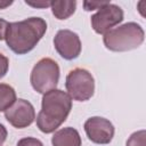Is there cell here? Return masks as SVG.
I'll return each mask as SVG.
<instances>
[{"mask_svg": "<svg viewBox=\"0 0 146 146\" xmlns=\"http://www.w3.org/2000/svg\"><path fill=\"white\" fill-rule=\"evenodd\" d=\"M47 31V23L41 17H30L19 22L8 23L5 41L17 55L33 50Z\"/></svg>", "mask_w": 146, "mask_h": 146, "instance_id": "6da1fadb", "label": "cell"}, {"mask_svg": "<svg viewBox=\"0 0 146 146\" xmlns=\"http://www.w3.org/2000/svg\"><path fill=\"white\" fill-rule=\"evenodd\" d=\"M72 110V98L66 91L52 89L42 96L41 111L35 121L36 127L43 133H51L64 123Z\"/></svg>", "mask_w": 146, "mask_h": 146, "instance_id": "7a4b0ae2", "label": "cell"}, {"mask_svg": "<svg viewBox=\"0 0 146 146\" xmlns=\"http://www.w3.org/2000/svg\"><path fill=\"white\" fill-rule=\"evenodd\" d=\"M145 39L143 27L136 22H128L117 27H113L103 36L106 49L122 52L138 48Z\"/></svg>", "mask_w": 146, "mask_h": 146, "instance_id": "3957f363", "label": "cell"}, {"mask_svg": "<svg viewBox=\"0 0 146 146\" xmlns=\"http://www.w3.org/2000/svg\"><path fill=\"white\" fill-rule=\"evenodd\" d=\"M59 66L56 60L49 57L41 58L33 66L30 82L32 88L39 94H46L52 89H56L59 81Z\"/></svg>", "mask_w": 146, "mask_h": 146, "instance_id": "277c9868", "label": "cell"}, {"mask_svg": "<svg viewBox=\"0 0 146 146\" xmlns=\"http://www.w3.org/2000/svg\"><path fill=\"white\" fill-rule=\"evenodd\" d=\"M65 88L72 99L86 102L94 96L95 79L88 70L76 67L71 70L66 75Z\"/></svg>", "mask_w": 146, "mask_h": 146, "instance_id": "5b68a950", "label": "cell"}, {"mask_svg": "<svg viewBox=\"0 0 146 146\" xmlns=\"http://www.w3.org/2000/svg\"><path fill=\"white\" fill-rule=\"evenodd\" d=\"M123 17L124 14L121 7L107 2L91 16V27L97 34H105L115 25H119L123 21Z\"/></svg>", "mask_w": 146, "mask_h": 146, "instance_id": "8992f818", "label": "cell"}, {"mask_svg": "<svg viewBox=\"0 0 146 146\" xmlns=\"http://www.w3.org/2000/svg\"><path fill=\"white\" fill-rule=\"evenodd\" d=\"M84 131L89 140L98 145L110 144L114 137L113 123L102 116H91L83 124Z\"/></svg>", "mask_w": 146, "mask_h": 146, "instance_id": "52a82bcc", "label": "cell"}, {"mask_svg": "<svg viewBox=\"0 0 146 146\" xmlns=\"http://www.w3.org/2000/svg\"><path fill=\"white\" fill-rule=\"evenodd\" d=\"M5 117L14 128L24 129L34 122L35 110L29 100L18 98L8 110L5 111Z\"/></svg>", "mask_w": 146, "mask_h": 146, "instance_id": "ba28073f", "label": "cell"}, {"mask_svg": "<svg viewBox=\"0 0 146 146\" xmlns=\"http://www.w3.org/2000/svg\"><path fill=\"white\" fill-rule=\"evenodd\" d=\"M54 47L58 55L66 59L73 60L79 57L82 44L80 36L71 30H59L54 38Z\"/></svg>", "mask_w": 146, "mask_h": 146, "instance_id": "9c48e42d", "label": "cell"}, {"mask_svg": "<svg viewBox=\"0 0 146 146\" xmlns=\"http://www.w3.org/2000/svg\"><path fill=\"white\" fill-rule=\"evenodd\" d=\"M52 146H81V137L76 129L66 127L57 130L51 138Z\"/></svg>", "mask_w": 146, "mask_h": 146, "instance_id": "30bf717a", "label": "cell"}, {"mask_svg": "<svg viewBox=\"0 0 146 146\" xmlns=\"http://www.w3.org/2000/svg\"><path fill=\"white\" fill-rule=\"evenodd\" d=\"M50 8L52 15L57 19H67L71 17L76 8V1L74 0H62V1H51Z\"/></svg>", "mask_w": 146, "mask_h": 146, "instance_id": "8fae6325", "label": "cell"}, {"mask_svg": "<svg viewBox=\"0 0 146 146\" xmlns=\"http://www.w3.org/2000/svg\"><path fill=\"white\" fill-rule=\"evenodd\" d=\"M16 99L15 89L7 83H0V112L8 110L16 102Z\"/></svg>", "mask_w": 146, "mask_h": 146, "instance_id": "7c38bea8", "label": "cell"}, {"mask_svg": "<svg viewBox=\"0 0 146 146\" xmlns=\"http://www.w3.org/2000/svg\"><path fill=\"white\" fill-rule=\"evenodd\" d=\"M125 146H146V131L143 129L131 133Z\"/></svg>", "mask_w": 146, "mask_h": 146, "instance_id": "4fadbf2b", "label": "cell"}, {"mask_svg": "<svg viewBox=\"0 0 146 146\" xmlns=\"http://www.w3.org/2000/svg\"><path fill=\"white\" fill-rule=\"evenodd\" d=\"M16 146H43L42 141L34 137H25L18 140Z\"/></svg>", "mask_w": 146, "mask_h": 146, "instance_id": "5bb4252c", "label": "cell"}, {"mask_svg": "<svg viewBox=\"0 0 146 146\" xmlns=\"http://www.w3.org/2000/svg\"><path fill=\"white\" fill-rule=\"evenodd\" d=\"M106 3L107 1H83V7H84V10L90 11V10L99 9Z\"/></svg>", "mask_w": 146, "mask_h": 146, "instance_id": "9a60e30c", "label": "cell"}, {"mask_svg": "<svg viewBox=\"0 0 146 146\" xmlns=\"http://www.w3.org/2000/svg\"><path fill=\"white\" fill-rule=\"evenodd\" d=\"M8 68H9V59L3 54L0 52V80L7 74Z\"/></svg>", "mask_w": 146, "mask_h": 146, "instance_id": "2e32d148", "label": "cell"}, {"mask_svg": "<svg viewBox=\"0 0 146 146\" xmlns=\"http://www.w3.org/2000/svg\"><path fill=\"white\" fill-rule=\"evenodd\" d=\"M25 3L26 5H29V6H32V7H34V8H47V7H50V3H51V1H36V2H32V1H25Z\"/></svg>", "mask_w": 146, "mask_h": 146, "instance_id": "e0dca14e", "label": "cell"}, {"mask_svg": "<svg viewBox=\"0 0 146 146\" xmlns=\"http://www.w3.org/2000/svg\"><path fill=\"white\" fill-rule=\"evenodd\" d=\"M7 26H8V22L3 18H0V41L5 40V34H6Z\"/></svg>", "mask_w": 146, "mask_h": 146, "instance_id": "ac0fdd59", "label": "cell"}, {"mask_svg": "<svg viewBox=\"0 0 146 146\" xmlns=\"http://www.w3.org/2000/svg\"><path fill=\"white\" fill-rule=\"evenodd\" d=\"M7 135H8V132H7L6 127L2 123H0V146H2V144L6 141Z\"/></svg>", "mask_w": 146, "mask_h": 146, "instance_id": "d6986e66", "label": "cell"}, {"mask_svg": "<svg viewBox=\"0 0 146 146\" xmlns=\"http://www.w3.org/2000/svg\"><path fill=\"white\" fill-rule=\"evenodd\" d=\"M13 3V1H0V9H5L8 6H10Z\"/></svg>", "mask_w": 146, "mask_h": 146, "instance_id": "ffe728a7", "label": "cell"}]
</instances>
